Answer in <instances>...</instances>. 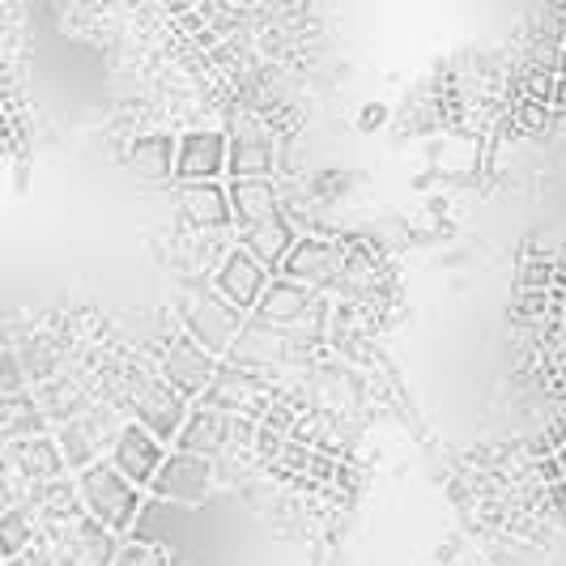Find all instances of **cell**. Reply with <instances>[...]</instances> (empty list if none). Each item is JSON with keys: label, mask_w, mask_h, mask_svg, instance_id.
<instances>
[{"label": "cell", "mask_w": 566, "mask_h": 566, "mask_svg": "<svg viewBox=\"0 0 566 566\" xmlns=\"http://www.w3.org/2000/svg\"><path fill=\"white\" fill-rule=\"evenodd\" d=\"M277 269L285 273V282H328L333 273H340V248L333 239H294Z\"/></svg>", "instance_id": "obj_10"}, {"label": "cell", "mask_w": 566, "mask_h": 566, "mask_svg": "<svg viewBox=\"0 0 566 566\" xmlns=\"http://www.w3.org/2000/svg\"><path fill=\"white\" fill-rule=\"evenodd\" d=\"M273 170V142L255 128H239L230 133V154H227V175L230 179H269Z\"/></svg>", "instance_id": "obj_14"}, {"label": "cell", "mask_w": 566, "mask_h": 566, "mask_svg": "<svg viewBox=\"0 0 566 566\" xmlns=\"http://www.w3.org/2000/svg\"><path fill=\"white\" fill-rule=\"evenodd\" d=\"M27 511L30 515H43L48 524H77V520L85 515L82 494H77V482H73V478H56V482L30 485Z\"/></svg>", "instance_id": "obj_13"}, {"label": "cell", "mask_w": 566, "mask_h": 566, "mask_svg": "<svg viewBox=\"0 0 566 566\" xmlns=\"http://www.w3.org/2000/svg\"><path fill=\"white\" fill-rule=\"evenodd\" d=\"M230 418L227 413H218V409H205V405H197L192 413H188V422H184V430L175 434V443H179V452L188 455H209L222 452L230 439Z\"/></svg>", "instance_id": "obj_12"}, {"label": "cell", "mask_w": 566, "mask_h": 566, "mask_svg": "<svg viewBox=\"0 0 566 566\" xmlns=\"http://www.w3.org/2000/svg\"><path fill=\"white\" fill-rule=\"evenodd\" d=\"M549 455L558 460V469H563V478H566V439H563V443H554V452H549Z\"/></svg>", "instance_id": "obj_32"}, {"label": "cell", "mask_w": 566, "mask_h": 566, "mask_svg": "<svg viewBox=\"0 0 566 566\" xmlns=\"http://www.w3.org/2000/svg\"><path fill=\"white\" fill-rule=\"evenodd\" d=\"M30 545H34V515L27 511V503H18L0 515V563L22 558Z\"/></svg>", "instance_id": "obj_21"}, {"label": "cell", "mask_w": 566, "mask_h": 566, "mask_svg": "<svg viewBox=\"0 0 566 566\" xmlns=\"http://www.w3.org/2000/svg\"><path fill=\"white\" fill-rule=\"evenodd\" d=\"M260 319H269V324H285V319H298V315L312 307V290L298 282H285V277H277V282L264 285V294H260Z\"/></svg>", "instance_id": "obj_19"}, {"label": "cell", "mask_w": 566, "mask_h": 566, "mask_svg": "<svg viewBox=\"0 0 566 566\" xmlns=\"http://www.w3.org/2000/svg\"><path fill=\"white\" fill-rule=\"evenodd\" d=\"M307 473H312V478H324V482H333L340 469H337V460H333V455H319V452H315L312 464H307Z\"/></svg>", "instance_id": "obj_28"}, {"label": "cell", "mask_w": 566, "mask_h": 566, "mask_svg": "<svg viewBox=\"0 0 566 566\" xmlns=\"http://www.w3.org/2000/svg\"><path fill=\"white\" fill-rule=\"evenodd\" d=\"M60 455H64V469H73V473H82V469H90L94 464V434L85 430L82 422H64L60 426Z\"/></svg>", "instance_id": "obj_24"}, {"label": "cell", "mask_w": 566, "mask_h": 566, "mask_svg": "<svg viewBox=\"0 0 566 566\" xmlns=\"http://www.w3.org/2000/svg\"><path fill=\"white\" fill-rule=\"evenodd\" d=\"M264 285H269V269H264L243 243L230 248V252L218 260V269H213V290L227 298L234 312L255 307L260 294H264Z\"/></svg>", "instance_id": "obj_6"}, {"label": "cell", "mask_w": 566, "mask_h": 566, "mask_svg": "<svg viewBox=\"0 0 566 566\" xmlns=\"http://www.w3.org/2000/svg\"><path fill=\"white\" fill-rule=\"evenodd\" d=\"M0 434H9L13 443L18 439H34V434H48V418L39 413V405L18 392V397L0 400Z\"/></svg>", "instance_id": "obj_20"}, {"label": "cell", "mask_w": 566, "mask_h": 566, "mask_svg": "<svg viewBox=\"0 0 566 566\" xmlns=\"http://www.w3.org/2000/svg\"><path fill=\"white\" fill-rule=\"evenodd\" d=\"M179 205H184V218H188L192 227L222 230L234 222L230 197L222 184H184V188H179Z\"/></svg>", "instance_id": "obj_15"}, {"label": "cell", "mask_w": 566, "mask_h": 566, "mask_svg": "<svg viewBox=\"0 0 566 566\" xmlns=\"http://www.w3.org/2000/svg\"><path fill=\"white\" fill-rule=\"evenodd\" d=\"M73 482H77V494H82V511L94 524H103L112 537L133 533L137 511H142V490L133 482H124L115 473L112 460H94Z\"/></svg>", "instance_id": "obj_1"}, {"label": "cell", "mask_w": 566, "mask_h": 566, "mask_svg": "<svg viewBox=\"0 0 566 566\" xmlns=\"http://www.w3.org/2000/svg\"><path fill=\"white\" fill-rule=\"evenodd\" d=\"M188 337L197 340L205 354H230V345L239 337V315L218 290H192L188 298Z\"/></svg>", "instance_id": "obj_3"}, {"label": "cell", "mask_w": 566, "mask_h": 566, "mask_svg": "<svg viewBox=\"0 0 566 566\" xmlns=\"http://www.w3.org/2000/svg\"><path fill=\"white\" fill-rule=\"evenodd\" d=\"M167 443H158L145 426L137 422H124L119 426V434H115L112 443V460L115 473L124 478V482H133L137 490H149V482L158 478V469H163V460H167Z\"/></svg>", "instance_id": "obj_4"}, {"label": "cell", "mask_w": 566, "mask_h": 566, "mask_svg": "<svg viewBox=\"0 0 566 566\" xmlns=\"http://www.w3.org/2000/svg\"><path fill=\"white\" fill-rule=\"evenodd\" d=\"M9 460H13V469H18L30 485L64 478V455H60V443L52 434H34V439L9 443Z\"/></svg>", "instance_id": "obj_11"}, {"label": "cell", "mask_w": 566, "mask_h": 566, "mask_svg": "<svg viewBox=\"0 0 566 566\" xmlns=\"http://www.w3.org/2000/svg\"><path fill=\"white\" fill-rule=\"evenodd\" d=\"M230 154V133L192 128L175 142V179L179 184H222Z\"/></svg>", "instance_id": "obj_2"}, {"label": "cell", "mask_w": 566, "mask_h": 566, "mask_svg": "<svg viewBox=\"0 0 566 566\" xmlns=\"http://www.w3.org/2000/svg\"><path fill=\"white\" fill-rule=\"evenodd\" d=\"M227 197H230V213H234L239 227H252V222H264V218L282 213L273 179H230Z\"/></svg>", "instance_id": "obj_17"}, {"label": "cell", "mask_w": 566, "mask_h": 566, "mask_svg": "<svg viewBox=\"0 0 566 566\" xmlns=\"http://www.w3.org/2000/svg\"><path fill=\"white\" fill-rule=\"evenodd\" d=\"M213 370H218L213 354H205L192 337H175L163 358V384L175 388L184 400H200L205 388L213 384Z\"/></svg>", "instance_id": "obj_7"}, {"label": "cell", "mask_w": 566, "mask_h": 566, "mask_svg": "<svg viewBox=\"0 0 566 566\" xmlns=\"http://www.w3.org/2000/svg\"><path fill=\"white\" fill-rule=\"evenodd\" d=\"M188 400L179 397L175 388H167L163 379H154V384H145L142 397H137V426H145L158 443H175V434L184 430L188 422Z\"/></svg>", "instance_id": "obj_8"}, {"label": "cell", "mask_w": 566, "mask_h": 566, "mask_svg": "<svg viewBox=\"0 0 566 566\" xmlns=\"http://www.w3.org/2000/svg\"><path fill=\"white\" fill-rule=\"evenodd\" d=\"M558 112H566V77H558V85H554V98H549Z\"/></svg>", "instance_id": "obj_31"}, {"label": "cell", "mask_w": 566, "mask_h": 566, "mask_svg": "<svg viewBox=\"0 0 566 566\" xmlns=\"http://www.w3.org/2000/svg\"><path fill=\"white\" fill-rule=\"evenodd\" d=\"M558 77H566V48H563V60H558Z\"/></svg>", "instance_id": "obj_33"}, {"label": "cell", "mask_w": 566, "mask_h": 566, "mask_svg": "<svg viewBox=\"0 0 566 566\" xmlns=\"http://www.w3.org/2000/svg\"><path fill=\"white\" fill-rule=\"evenodd\" d=\"M112 566H170V554L163 549V545H149V541L128 537L119 549H115Z\"/></svg>", "instance_id": "obj_25"}, {"label": "cell", "mask_w": 566, "mask_h": 566, "mask_svg": "<svg viewBox=\"0 0 566 566\" xmlns=\"http://www.w3.org/2000/svg\"><path fill=\"white\" fill-rule=\"evenodd\" d=\"M213 485V469L205 455H188V452H170L158 469V478L149 482V494L158 503H179V507H192L209 494Z\"/></svg>", "instance_id": "obj_5"}, {"label": "cell", "mask_w": 566, "mask_h": 566, "mask_svg": "<svg viewBox=\"0 0 566 566\" xmlns=\"http://www.w3.org/2000/svg\"><path fill=\"white\" fill-rule=\"evenodd\" d=\"M243 248H248L264 269H277L285 260V252L294 248V227L285 222L282 213H273V218H264V222L243 227Z\"/></svg>", "instance_id": "obj_18"}, {"label": "cell", "mask_w": 566, "mask_h": 566, "mask_svg": "<svg viewBox=\"0 0 566 566\" xmlns=\"http://www.w3.org/2000/svg\"><path fill=\"white\" fill-rule=\"evenodd\" d=\"M13 507H18V490H13V482H9V469H0V515Z\"/></svg>", "instance_id": "obj_29"}, {"label": "cell", "mask_w": 566, "mask_h": 566, "mask_svg": "<svg viewBox=\"0 0 566 566\" xmlns=\"http://www.w3.org/2000/svg\"><path fill=\"white\" fill-rule=\"evenodd\" d=\"M205 409H218V413H264L269 409V397H264V388H260V379L248 375V370L239 367H218L213 370V384L205 388V397H200Z\"/></svg>", "instance_id": "obj_9"}, {"label": "cell", "mask_w": 566, "mask_h": 566, "mask_svg": "<svg viewBox=\"0 0 566 566\" xmlns=\"http://www.w3.org/2000/svg\"><path fill=\"white\" fill-rule=\"evenodd\" d=\"M537 469H541V478H545V482H549V485L566 482V478H563V469H558V460H554V455H541V460H537Z\"/></svg>", "instance_id": "obj_30"}, {"label": "cell", "mask_w": 566, "mask_h": 566, "mask_svg": "<svg viewBox=\"0 0 566 566\" xmlns=\"http://www.w3.org/2000/svg\"><path fill=\"white\" fill-rule=\"evenodd\" d=\"M273 358H282V340L269 328H239L230 345V363H273Z\"/></svg>", "instance_id": "obj_23"}, {"label": "cell", "mask_w": 566, "mask_h": 566, "mask_svg": "<svg viewBox=\"0 0 566 566\" xmlns=\"http://www.w3.org/2000/svg\"><path fill=\"white\" fill-rule=\"evenodd\" d=\"M18 392H22V367L9 349H0V400L18 397Z\"/></svg>", "instance_id": "obj_26"}, {"label": "cell", "mask_w": 566, "mask_h": 566, "mask_svg": "<svg viewBox=\"0 0 566 566\" xmlns=\"http://www.w3.org/2000/svg\"><path fill=\"white\" fill-rule=\"evenodd\" d=\"M128 163L142 170L145 179H163V175H175V137H142L133 145Z\"/></svg>", "instance_id": "obj_22"}, {"label": "cell", "mask_w": 566, "mask_h": 566, "mask_svg": "<svg viewBox=\"0 0 566 566\" xmlns=\"http://www.w3.org/2000/svg\"><path fill=\"white\" fill-rule=\"evenodd\" d=\"M312 448H307V443H298V439H294V434H290V439H282V460L285 464H294V469H298V473H307V464H312Z\"/></svg>", "instance_id": "obj_27"}, {"label": "cell", "mask_w": 566, "mask_h": 566, "mask_svg": "<svg viewBox=\"0 0 566 566\" xmlns=\"http://www.w3.org/2000/svg\"><path fill=\"white\" fill-rule=\"evenodd\" d=\"M115 549H119V541L103 524H94L90 515H82L73 524V537L64 545V563L60 566H112Z\"/></svg>", "instance_id": "obj_16"}]
</instances>
